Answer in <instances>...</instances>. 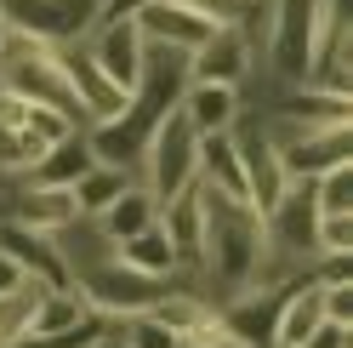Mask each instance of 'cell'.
Masks as SVG:
<instances>
[{"label":"cell","instance_id":"6da1fadb","mask_svg":"<svg viewBox=\"0 0 353 348\" xmlns=\"http://www.w3.org/2000/svg\"><path fill=\"white\" fill-rule=\"evenodd\" d=\"M262 269H268V223L251 200L223 188L200 183V257H194V274L211 280L216 302H228L239 291L262 286Z\"/></svg>","mask_w":353,"mask_h":348},{"label":"cell","instance_id":"7a4b0ae2","mask_svg":"<svg viewBox=\"0 0 353 348\" xmlns=\"http://www.w3.org/2000/svg\"><path fill=\"white\" fill-rule=\"evenodd\" d=\"M137 183L154 200H171V194L200 183V132L188 126L183 108H165V115L148 126L143 155H137Z\"/></svg>","mask_w":353,"mask_h":348},{"label":"cell","instance_id":"3957f363","mask_svg":"<svg viewBox=\"0 0 353 348\" xmlns=\"http://www.w3.org/2000/svg\"><path fill=\"white\" fill-rule=\"evenodd\" d=\"M330 0H268V80L274 86H302L307 63H314V40H319V17Z\"/></svg>","mask_w":353,"mask_h":348},{"label":"cell","instance_id":"277c9868","mask_svg":"<svg viewBox=\"0 0 353 348\" xmlns=\"http://www.w3.org/2000/svg\"><path fill=\"white\" fill-rule=\"evenodd\" d=\"M69 286L92 302L97 314H108V320H125V314H143L154 297H160L171 280H154V274H143V269H131V263H120V257H103V263H92V269H80Z\"/></svg>","mask_w":353,"mask_h":348},{"label":"cell","instance_id":"5b68a950","mask_svg":"<svg viewBox=\"0 0 353 348\" xmlns=\"http://www.w3.org/2000/svg\"><path fill=\"white\" fill-rule=\"evenodd\" d=\"M12 29H23L46 46H74L103 23V0H0Z\"/></svg>","mask_w":353,"mask_h":348},{"label":"cell","instance_id":"8992f818","mask_svg":"<svg viewBox=\"0 0 353 348\" xmlns=\"http://www.w3.org/2000/svg\"><path fill=\"white\" fill-rule=\"evenodd\" d=\"M325 126H353L347 92H325V86H291V97H279V108L262 120V132L274 143L296 137V132H325Z\"/></svg>","mask_w":353,"mask_h":348},{"label":"cell","instance_id":"52a82bcc","mask_svg":"<svg viewBox=\"0 0 353 348\" xmlns=\"http://www.w3.org/2000/svg\"><path fill=\"white\" fill-rule=\"evenodd\" d=\"M256 69V46H251V23H216L200 46L188 52V80H223V86H245Z\"/></svg>","mask_w":353,"mask_h":348},{"label":"cell","instance_id":"ba28073f","mask_svg":"<svg viewBox=\"0 0 353 348\" xmlns=\"http://www.w3.org/2000/svg\"><path fill=\"white\" fill-rule=\"evenodd\" d=\"M63 69H69L74 103H80V126H108V120H120L131 108V92H120V86L97 69V57L85 52V40L63 46Z\"/></svg>","mask_w":353,"mask_h":348},{"label":"cell","instance_id":"9c48e42d","mask_svg":"<svg viewBox=\"0 0 353 348\" xmlns=\"http://www.w3.org/2000/svg\"><path fill=\"white\" fill-rule=\"evenodd\" d=\"M234 143H239V177H245V200L268 217L274 206H279V194L291 188V171H285V160H279V148L268 143V132H239L234 126Z\"/></svg>","mask_w":353,"mask_h":348},{"label":"cell","instance_id":"30bf717a","mask_svg":"<svg viewBox=\"0 0 353 348\" xmlns=\"http://www.w3.org/2000/svg\"><path fill=\"white\" fill-rule=\"evenodd\" d=\"M85 52L97 57V69L120 86V92H131L143 75V52H148V40L143 29L131 23V17H114V23H97L92 35H85Z\"/></svg>","mask_w":353,"mask_h":348},{"label":"cell","instance_id":"8fae6325","mask_svg":"<svg viewBox=\"0 0 353 348\" xmlns=\"http://www.w3.org/2000/svg\"><path fill=\"white\" fill-rule=\"evenodd\" d=\"M131 23L143 29L148 46H183V52H194V46H200V40L216 29L205 12L183 6V0H143V6L131 12Z\"/></svg>","mask_w":353,"mask_h":348},{"label":"cell","instance_id":"7c38bea8","mask_svg":"<svg viewBox=\"0 0 353 348\" xmlns=\"http://www.w3.org/2000/svg\"><path fill=\"white\" fill-rule=\"evenodd\" d=\"M74 217H80L74 188H63V183H23L12 194V206H6L0 223H17L29 234H57V229H69Z\"/></svg>","mask_w":353,"mask_h":348},{"label":"cell","instance_id":"4fadbf2b","mask_svg":"<svg viewBox=\"0 0 353 348\" xmlns=\"http://www.w3.org/2000/svg\"><path fill=\"white\" fill-rule=\"evenodd\" d=\"M274 143V137H268ZM279 148V160L291 177H319V171L330 166H347L353 160V143H347V126H325V132H296V137H285L274 143Z\"/></svg>","mask_w":353,"mask_h":348},{"label":"cell","instance_id":"5bb4252c","mask_svg":"<svg viewBox=\"0 0 353 348\" xmlns=\"http://www.w3.org/2000/svg\"><path fill=\"white\" fill-rule=\"evenodd\" d=\"M188 115L194 132H234L239 126V86H223V80H188L183 103H176Z\"/></svg>","mask_w":353,"mask_h":348},{"label":"cell","instance_id":"9a60e30c","mask_svg":"<svg viewBox=\"0 0 353 348\" xmlns=\"http://www.w3.org/2000/svg\"><path fill=\"white\" fill-rule=\"evenodd\" d=\"M154 223H160V234L171 240L176 269H188V274H194V257H200V183L183 188V194H171V200H160Z\"/></svg>","mask_w":353,"mask_h":348},{"label":"cell","instance_id":"2e32d148","mask_svg":"<svg viewBox=\"0 0 353 348\" xmlns=\"http://www.w3.org/2000/svg\"><path fill=\"white\" fill-rule=\"evenodd\" d=\"M154 211H160V200H154V194H148L137 177H131V183L114 194V206H108V211H97L92 223H97V229L108 234V240L120 246V240H131V234H143V229L154 223Z\"/></svg>","mask_w":353,"mask_h":348},{"label":"cell","instance_id":"e0dca14e","mask_svg":"<svg viewBox=\"0 0 353 348\" xmlns=\"http://www.w3.org/2000/svg\"><path fill=\"white\" fill-rule=\"evenodd\" d=\"M200 183L245 200V177H239V143H234V132H205V137H200Z\"/></svg>","mask_w":353,"mask_h":348},{"label":"cell","instance_id":"ac0fdd59","mask_svg":"<svg viewBox=\"0 0 353 348\" xmlns=\"http://www.w3.org/2000/svg\"><path fill=\"white\" fill-rule=\"evenodd\" d=\"M131 177H137L131 166H114V160H92V166H85L80 177L69 183V188H74V206H80V217H97V211H108V206H114V194H120Z\"/></svg>","mask_w":353,"mask_h":348},{"label":"cell","instance_id":"d6986e66","mask_svg":"<svg viewBox=\"0 0 353 348\" xmlns=\"http://www.w3.org/2000/svg\"><path fill=\"white\" fill-rule=\"evenodd\" d=\"M92 160H97V155H92V143H85V132H74V137L52 143L46 155L29 166V171H23V183H63V188H69V183H74Z\"/></svg>","mask_w":353,"mask_h":348},{"label":"cell","instance_id":"ffe728a7","mask_svg":"<svg viewBox=\"0 0 353 348\" xmlns=\"http://www.w3.org/2000/svg\"><path fill=\"white\" fill-rule=\"evenodd\" d=\"M114 257H120V263H131V269H143V274H154V280L183 274V269H176V251H171V240L160 234V223H148L143 234L120 240V246H114Z\"/></svg>","mask_w":353,"mask_h":348},{"label":"cell","instance_id":"44dd1931","mask_svg":"<svg viewBox=\"0 0 353 348\" xmlns=\"http://www.w3.org/2000/svg\"><path fill=\"white\" fill-rule=\"evenodd\" d=\"M40 291H46V280H17L12 291H0V348H12L17 337L29 331V320H34V309H40Z\"/></svg>","mask_w":353,"mask_h":348},{"label":"cell","instance_id":"7402d4cb","mask_svg":"<svg viewBox=\"0 0 353 348\" xmlns=\"http://www.w3.org/2000/svg\"><path fill=\"white\" fill-rule=\"evenodd\" d=\"M23 132H29L40 148H52V143H63V137L85 132V126H80L74 115H63V108H52V103H29V115H23Z\"/></svg>","mask_w":353,"mask_h":348},{"label":"cell","instance_id":"603a6c76","mask_svg":"<svg viewBox=\"0 0 353 348\" xmlns=\"http://www.w3.org/2000/svg\"><path fill=\"white\" fill-rule=\"evenodd\" d=\"M314 257H353V211H319Z\"/></svg>","mask_w":353,"mask_h":348},{"label":"cell","instance_id":"cb8c5ba5","mask_svg":"<svg viewBox=\"0 0 353 348\" xmlns=\"http://www.w3.org/2000/svg\"><path fill=\"white\" fill-rule=\"evenodd\" d=\"M314 206L319 211H353V160L314 177Z\"/></svg>","mask_w":353,"mask_h":348},{"label":"cell","instance_id":"d4e9b609","mask_svg":"<svg viewBox=\"0 0 353 348\" xmlns=\"http://www.w3.org/2000/svg\"><path fill=\"white\" fill-rule=\"evenodd\" d=\"M120 337H125V348H183V337L165 331L148 309H143V314H125V320H120Z\"/></svg>","mask_w":353,"mask_h":348},{"label":"cell","instance_id":"484cf974","mask_svg":"<svg viewBox=\"0 0 353 348\" xmlns=\"http://www.w3.org/2000/svg\"><path fill=\"white\" fill-rule=\"evenodd\" d=\"M183 6H194V12H205L211 23H251L256 0H183Z\"/></svg>","mask_w":353,"mask_h":348},{"label":"cell","instance_id":"4316f807","mask_svg":"<svg viewBox=\"0 0 353 348\" xmlns=\"http://www.w3.org/2000/svg\"><path fill=\"white\" fill-rule=\"evenodd\" d=\"M302 348H353V325H347V320H330V314H325V320L314 325V331L302 337Z\"/></svg>","mask_w":353,"mask_h":348},{"label":"cell","instance_id":"83f0119b","mask_svg":"<svg viewBox=\"0 0 353 348\" xmlns=\"http://www.w3.org/2000/svg\"><path fill=\"white\" fill-rule=\"evenodd\" d=\"M319 291H325V314L353 325V280H330V286H319Z\"/></svg>","mask_w":353,"mask_h":348},{"label":"cell","instance_id":"f1b7e54d","mask_svg":"<svg viewBox=\"0 0 353 348\" xmlns=\"http://www.w3.org/2000/svg\"><path fill=\"white\" fill-rule=\"evenodd\" d=\"M17 280H29V269H23V263H17V257H12L6 246H0V291H12V286H17Z\"/></svg>","mask_w":353,"mask_h":348},{"label":"cell","instance_id":"f546056e","mask_svg":"<svg viewBox=\"0 0 353 348\" xmlns=\"http://www.w3.org/2000/svg\"><path fill=\"white\" fill-rule=\"evenodd\" d=\"M92 348H125V337H120V320H114V331H103Z\"/></svg>","mask_w":353,"mask_h":348},{"label":"cell","instance_id":"4dcf8cb0","mask_svg":"<svg viewBox=\"0 0 353 348\" xmlns=\"http://www.w3.org/2000/svg\"><path fill=\"white\" fill-rule=\"evenodd\" d=\"M6 29H12V23H6V12H0V40H6Z\"/></svg>","mask_w":353,"mask_h":348}]
</instances>
